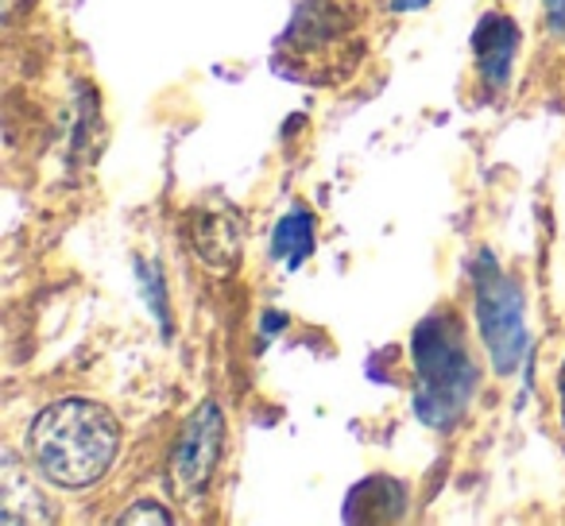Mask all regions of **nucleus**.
<instances>
[{
    "mask_svg": "<svg viewBox=\"0 0 565 526\" xmlns=\"http://www.w3.org/2000/svg\"><path fill=\"white\" fill-rule=\"evenodd\" d=\"M28 461L58 487H89L109 472L120 449V426L109 407L89 399H58L35 415L28 430Z\"/></svg>",
    "mask_w": 565,
    "mask_h": 526,
    "instance_id": "f257e3e1",
    "label": "nucleus"
},
{
    "mask_svg": "<svg viewBox=\"0 0 565 526\" xmlns=\"http://www.w3.org/2000/svg\"><path fill=\"white\" fill-rule=\"evenodd\" d=\"M415 368L418 395L415 410L430 426H454L477 384V368L469 348L449 314H430L415 333Z\"/></svg>",
    "mask_w": 565,
    "mask_h": 526,
    "instance_id": "f03ea898",
    "label": "nucleus"
},
{
    "mask_svg": "<svg viewBox=\"0 0 565 526\" xmlns=\"http://www.w3.org/2000/svg\"><path fill=\"white\" fill-rule=\"evenodd\" d=\"M472 279H477V318H480L488 356H492L495 372L508 376V372H515V364L526 353L523 294H519V287L488 256L477 259Z\"/></svg>",
    "mask_w": 565,
    "mask_h": 526,
    "instance_id": "7ed1b4c3",
    "label": "nucleus"
},
{
    "mask_svg": "<svg viewBox=\"0 0 565 526\" xmlns=\"http://www.w3.org/2000/svg\"><path fill=\"white\" fill-rule=\"evenodd\" d=\"M221 433H225V418H221L217 402H202L194 410V418L182 430L179 446L171 457V472H167V484H171L174 500H194L210 487L213 469L221 461Z\"/></svg>",
    "mask_w": 565,
    "mask_h": 526,
    "instance_id": "20e7f679",
    "label": "nucleus"
},
{
    "mask_svg": "<svg viewBox=\"0 0 565 526\" xmlns=\"http://www.w3.org/2000/svg\"><path fill=\"white\" fill-rule=\"evenodd\" d=\"M515 43H519V28L508 17H484L472 35V47H477V63H480V78H484L488 94H500L503 82L511 74V58H515Z\"/></svg>",
    "mask_w": 565,
    "mask_h": 526,
    "instance_id": "39448f33",
    "label": "nucleus"
},
{
    "mask_svg": "<svg viewBox=\"0 0 565 526\" xmlns=\"http://www.w3.org/2000/svg\"><path fill=\"white\" fill-rule=\"evenodd\" d=\"M310 251H315V217L307 210H291L275 225L271 256L282 259L287 268H299L302 259H310Z\"/></svg>",
    "mask_w": 565,
    "mask_h": 526,
    "instance_id": "423d86ee",
    "label": "nucleus"
},
{
    "mask_svg": "<svg viewBox=\"0 0 565 526\" xmlns=\"http://www.w3.org/2000/svg\"><path fill=\"white\" fill-rule=\"evenodd\" d=\"M194 244L202 251V259L210 264L213 271H233L236 256H241V244H236V228H228L221 217L205 213L194 228Z\"/></svg>",
    "mask_w": 565,
    "mask_h": 526,
    "instance_id": "0eeeda50",
    "label": "nucleus"
},
{
    "mask_svg": "<svg viewBox=\"0 0 565 526\" xmlns=\"http://www.w3.org/2000/svg\"><path fill=\"white\" fill-rule=\"evenodd\" d=\"M136 523H159V526H171V515H167L159 503H151V500H143V503H136L132 511H125L120 515V526H136Z\"/></svg>",
    "mask_w": 565,
    "mask_h": 526,
    "instance_id": "6e6552de",
    "label": "nucleus"
},
{
    "mask_svg": "<svg viewBox=\"0 0 565 526\" xmlns=\"http://www.w3.org/2000/svg\"><path fill=\"white\" fill-rule=\"evenodd\" d=\"M546 24L554 35H565V0H546Z\"/></svg>",
    "mask_w": 565,
    "mask_h": 526,
    "instance_id": "1a4fd4ad",
    "label": "nucleus"
},
{
    "mask_svg": "<svg viewBox=\"0 0 565 526\" xmlns=\"http://www.w3.org/2000/svg\"><path fill=\"white\" fill-rule=\"evenodd\" d=\"M426 0H395V12H415V9H423Z\"/></svg>",
    "mask_w": 565,
    "mask_h": 526,
    "instance_id": "9d476101",
    "label": "nucleus"
},
{
    "mask_svg": "<svg viewBox=\"0 0 565 526\" xmlns=\"http://www.w3.org/2000/svg\"><path fill=\"white\" fill-rule=\"evenodd\" d=\"M557 387H562V418H565V364H562V379H557Z\"/></svg>",
    "mask_w": 565,
    "mask_h": 526,
    "instance_id": "9b49d317",
    "label": "nucleus"
}]
</instances>
